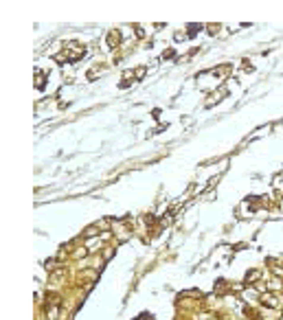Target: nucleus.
Returning <instances> with one entry per match:
<instances>
[{
  "mask_svg": "<svg viewBox=\"0 0 283 320\" xmlns=\"http://www.w3.org/2000/svg\"><path fill=\"white\" fill-rule=\"evenodd\" d=\"M263 303L265 305H268V303L270 305H279V298H274V296H263Z\"/></svg>",
  "mask_w": 283,
  "mask_h": 320,
  "instance_id": "f257e3e1",
  "label": "nucleus"
}]
</instances>
